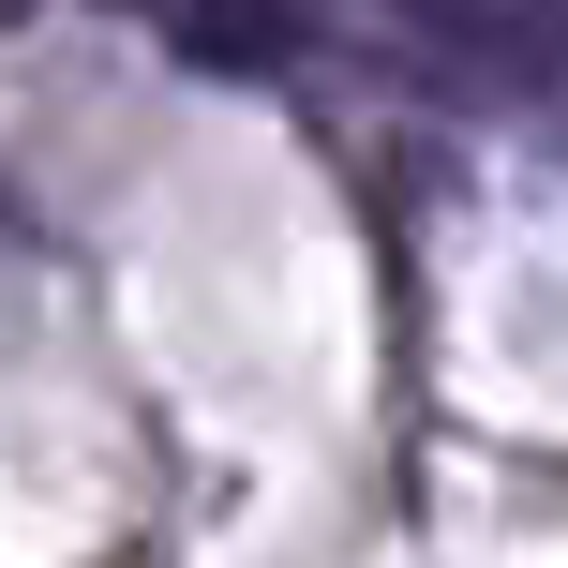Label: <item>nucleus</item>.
I'll return each instance as SVG.
<instances>
[{
  "label": "nucleus",
  "instance_id": "nucleus-1",
  "mask_svg": "<svg viewBox=\"0 0 568 568\" xmlns=\"http://www.w3.org/2000/svg\"><path fill=\"white\" fill-rule=\"evenodd\" d=\"M165 16L195 30L210 60H284V30H300V16H284V0H165Z\"/></svg>",
  "mask_w": 568,
  "mask_h": 568
}]
</instances>
